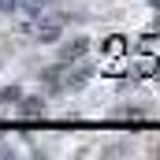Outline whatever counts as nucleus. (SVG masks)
Returning <instances> with one entry per match:
<instances>
[{"instance_id":"1","label":"nucleus","mask_w":160,"mask_h":160,"mask_svg":"<svg viewBox=\"0 0 160 160\" xmlns=\"http://www.w3.org/2000/svg\"><path fill=\"white\" fill-rule=\"evenodd\" d=\"M134 67H138V75H157V67H160L157 38H145V41H142V48H138V56H134Z\"/></svg>"},{"instance_id":"2","label":"nucleus","mask_w":160,"mask_h":160,"mask_svg":"<svg viewBox=\"0 0 160 160\" xmlns=\"http://www.w3.org/2000/svg\"><path fill=\"white\" fill-rule=\"evenodd\" d=\"M123 67V41L112 38L108 41V56H104V71H119Z\"/></svg>"}]
</instances>
